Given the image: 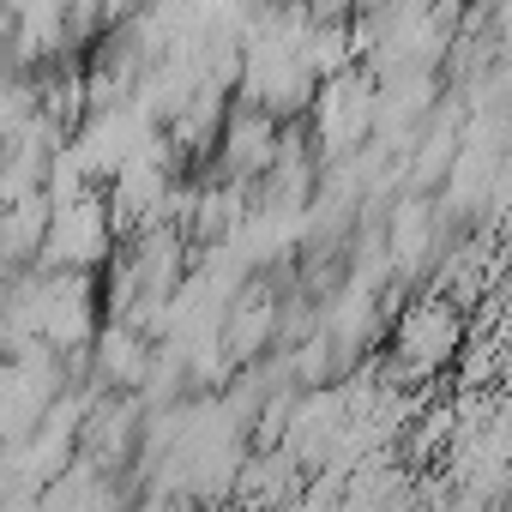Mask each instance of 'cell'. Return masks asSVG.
<instances>
[{"label": "cell", "instance_id": "cell-1", "mask_svg": "<svg viewBox=\"0 0 512 512\" xmlns=\"http://www.w3.org/2000/svg\"><path fill=\"white\" fill-rule=\"evenodd\" d=\"M109 205L97 199V193H73V199H49V229H43V241H49V260L55 266H67V272H85V266H97L103 253H109Z\"/></svg>", "mask_w": 512, "mask_h": 512}]
</instances>
